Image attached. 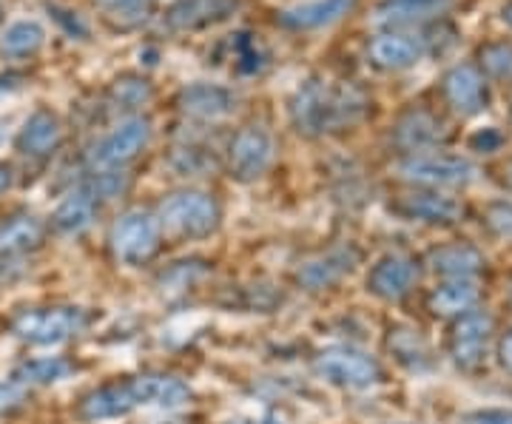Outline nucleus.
<instances>
[{"mask_svg":"<svg viewBox=\"0 0 512 424\" xmlns=\"http://www.w3.org/2000/svg\"><path fill=\"white\" fill-rule=\"evenodd\" d=\"M63 143V126L52 111H35L18 134V151L26 157H49Z\"/></svg>","mask_w":512,"mask_h":424,"instance_id":"6ab92c4d","label":"nucleus"},{"mask_svg":"<svg viewBox=\"0 0 512 424\" xmlns=\"http://www.w3.org/2000/svg\"><path fill=\"white\" fill-rule=\"evenodd\" d=\"M430 268L447 279H473L484 268V257L473 245H441L430 251Z\"/></svg>","mask_w":512,"mask_h":424,"instance_id":"5701e85b","label":"nucleus"},{"mask_svg":"<svg viewBox=\"0 0 512 424\" xmlns=\"http://www.w3.org/2000/svg\"><path fill=\"white\" fill-rule=\"evenodd\" d=\"M498 353H501V362H504V368L512 370V333L501 339V348H498Z\"/></svg>","mask_w":512,"mask_h":424,"instance_id":"4c0bfd02","label":"nucleus"},{"mask_svg":"<svg viewBox=\"0 0 512 424\" xmlns=\"http://www.w3.org/2000/svg\"><path fill=\"white\" fill-rule=\"evenodd\" d=\"M9 185H12V171H9V166H0V194H3Z\"/></svg>","mask_w":512,"mask_h":424,"instance_id":"58836bf2","label":"nucleus"},{"mask_svg":"<svg viewBox=\"0 0 512 424\" xmlns=\"http://www.w3.org/2000/svg\"><path fill=\"white\" fill-rule=\"evenodd\" d=\"M501 18H504V23H507V26L512 29V0H507V3H504V9H501Z\"/></svg>","mask_w":512,"mask_h":424,"instance_id":"ea45409f","label":"nucleus"},{"mask_svg":"<svg viewBox=\"0 0 512 424\" xmlns=\"http://www.w3.org/2000/svg\"><path fill=\"white\" fill-rule=\"evenodd\" d=\"M450 6L453 0H384L376 9V18L382 23H421L439 18Z\"/></svg>","mask_w":512,"mask_h":424,"instance_id":"bb28decb","label":"nucleus"},{"mask_svg":"<svg viewBox=\"0 0 512 424\" xmlns=\"http://www.w3.org/2000/svg\"><path fill=\"white\" fill-rule=\"evenodd\" d=\"M140 405H143V399H140L137 379H126V382H111V385L86 393L83 402L77 405V416L86 422H100V419L126 416Z\"/></svg>","mask_w":512,"mask_h":424,"instance_id":"ddd939ff","label":"nucleus"},{"mask_svg":"<svg viewBox=\"0 0 512 424\" xmlns=\"http://www.w3.org/2000/svg\"><path fill=\"white\" fill-rule=\"evenodd\" d=\"M353 6H356V0H311V3H302L296 9L282 12L279 20L288 29H322V26H330L339 18H345Z\"/></svg>","mask_w":512,"mask_h":424,"instance_id":"4be33fe9","label":"nucleus"},{"mask_svg":"<svg viewBox=\"0 0 512 424\" xmlns=\"http://www.w3.org/2000/svg\"><path fill=\"white\" fill-rule=\"evenodd\" d=\"M393 211L410 222H424V225H456L464 217V205L456 197H447L439 191H419L407 194L393 203Z\"/></svg>","mask_w":512,"mask_h":424,"instance_id":"2eb2a0df","label":"nucleus"},{"mask_svg":"<svg viewBox=\"0 0 512 424\" xmlns=\"http://www.w3.org/2000/svg\"><path fill=\"white\" fill-rule=\"evenodd\" d=\"M143 405L157 407H180L191 399V388L177 376H165V373H146V376H134Z\"/></svg>","mask_w":512,"mask_h":424,"instance_id":"b1692460","label":"nucleus"},{"mask_svg":"<svg viewBox=\"0 0 512 424\" xmlns=\"http://www.w3.org/2000/svg\"><path fill=\"white\" fill-rule=\"evenodd\" d=\"M419 282V268L416 262L404 254H390V257L379 259L367 277V291L387 302H399L410 294Z\"/></svg>","mask_w":512,"mask_h":424,"instance_id":"4468645a","label":"nucleus"},{"mask_svg":"<svg viewBox=\"0 0 512 424\" xmlns=\"http://www.w3.org/2000/svg\"><path fill=\"white\" fill-rule=\"evenodd\" d=\"M316 373L339 388L362 390L373 388L382 379L379 362L365 351L356 348H328L316 356Z\"/></svg>","mask_w":512,"mask_h":424,"instance_id":"423d86ee","label":"nucleus"},{"mask_svg":"<svg viewBox=\"0 0 512 424\" xmlns=\"http://www.w3.org/2000/svg\"><path fill=\"white\" fill-rule=\"evenodd\" d=\"M390 351L393 356L407 365L410 370H421L427 368V345L421 342L419 331H407V328H396V331H390Z\"/></svg>","mask_w":512,"mask_h":424,"instance_id":"c756f323","label":"nucleus"},{"mask_svg":"<svg viewBox=\"0 0 512 424\" xmlns=\"http://www.w3.org/2000/svg\"><path fill=\"white\" fill-rule=\"evenodd\" d=\"M237 0H174L165 12V29L171 32H197L234 15Z\"/></svg>","mask_w":512,"mask_h":424,"instance_id":"dca6fc26","label":"nucleus"},{"mask_svg":"<svg viewBox=\"0 0 512 424\" xmlns=\"http://www.w3.org/2000/svg\"><path fill=\"white\" fill-rule=\"evenodd\" d=\"M46 43V29L37 20H18L0 37V55L6 60H26L35 57Z\"/></svg>","mask_w":512,"mask_h":424,"instance_id":"a878e982","label":"nucleus"},{"mask_svg":"<svg viewBox=\"0 0 512 424\" xmlns=\"http://www.w3.org/2000/svg\"><path fill=\"white\" fill-rule=\"evenodd\" d=\"M370 111V100L359 86L339 83L330 86L325 80H308L291 103V120L299 134L322 137L333 131L359 126Z\"/></svg>","mask_w":512,"mask_h":424,"instance_id":"f257e3e1","label":"nucleus"},{"mask_svg":"<svg viewBox=\"0 0 512 424\" xmlns=\"http://www.w3.org/2000/svg\"><path fill=\"white\" fill-rule=\"evenodd\" d=\"M97 211H100V200L83 185V188L72 191L63 203L57 205V211L52 214V225L60 234L74 237V234H83L86 228H92Z\"/></svg>","mask_w":512,"mask_h":424,"instance_id":"412c9836","label":"nucleus"},{"mask_svg":"<svg viewBox=\"0 0 512 424\" xmlns=\"http://www.w3.org/2000/svg\"><path fill=\"white\" fill-rule=\"evenodd\" d=\"M399 174L407 183L424 185V188H458L473 183L478 168L458 154L424 151V154H407L399 163Z\"/></svg>","mask_w":512,"mask_h":424,"instance_id":"20e7f679","label":"nucleus"},{"mask_svg":"<svg viewBox=\"0 0 512 424\" xmlns=\"http://www.w3.org/2000/svg\"><path fill=\"white\" fill-rule=\"evenodd\" d=\"M171 168L177 171V174H202L205 168L211 166V157L202 151V148L194 146H183V148H174V154H171Z\"/></svg>","mask_w":512,"mask_h":424,"instance_id":"473e14b6","label":"nucleus"},{"mask_svg":"<svg viewBox=\"0 0 512 424\" xmlns=\"http://www.w3.org/2000/svg\"><path fill=\"white\" fill-rule=\"evenodd\" d=\"M74 373V365L63 356H46V359H32L15 370L18 385H52Z\"/></svg>","mask_w":512,"mask_h":424,"instance_id":"cd10ccee","label":"nucleus"},{"mask_svg":"<svg viewBox=\"0 0 512 424\" xmlns=\"http://www.w3.org/2000/svg\"><path fill=\"white\" fill-rule=\"evenodd\" d=\"M510 299H512V294H510Z\"/></svg>","mask_w":512,"mask_h":424,"instance_id":"37998d69","label":"nucleus"},{"mask_svg":"<svg viewBox=\"0 0 512 424\" xmlns=\"http://www.w3.org/2000/svg\"><path fill=\"white\" fill-rule=\"evenodd\" d=\"M26 402V390L18 382H0V416L15 413Z\"/></svg>","mask_w":512,"mask_h":424,"instance_id":"f704fd0d","label":"nucleus"},{"mask_svg":"<svg viewBox=\"0 0 512 424\" xmlns=\"http://www.w3.org/2000/svg\"><path fill=\"white\" fill-rule=\"evenodd\" d=\"M228 424H282L274 416H265V419H254V422H228Z\"/></svg>","mask_w":512,"mask_h":424,"instance_id":"a19ab883","label":"nucleus"},{"mask_svg":"<svg viewBox=\"0 0 512 424\" xmlns=\"http://www.w3.org/2000/svg\"><path fill=\"white\" fill-rule=\"evenodd\" d=\"M493 336V316L487 311H467L456 319L450 331V356L461 370H478L487 359Z\"/></svg>","mask_w":512,"mask_h":424,"instance_id":"1a4fd4ad","label":"nucleus"},{"mask_svg":"<svg viewBox=\"0 0 512 424\" xmlns=\"http://www.w3.org/2000/svg\"><path fill=\"white\" fill-rule=\"evenodd\" d=\"M92 316L83 308H32L12 319V333L29 345H60L89 328Z\"/></svg>","mask_w":512,"mask_h":424,"instance_id":"7ed1b4c3","label":"nucleus"},{"mask_svg":"<svg viewBox=\"0 0 512 424\" xmlns=\"http://www.w3.org/2000/svg\"><path fill=\"white\" fill-rule=\"evenodd\" d=\"M111 103L117 109H140L146 106L148 100L154 97V89L146 77H137V74H123L111 83Z\"/></svg>","mask_w":512,"mask_h":424,"instance_id":"c85d7f7f","label":"nucleus"},{"mask_svg":"<svg viewBox=\"0 0 512 424\" xmlns=\"http://www.w3.org/2000/svg\"><path fill=\"white\" fill-rule=\"evenodd\" d=\"M46 240V225L32 214H18L0 222V259H15L37 251Z\"/></svg>","mask_w":512,"mask_h":424,"instance_id":"aec40b11","label":"nucleus"},{"mask_svg":"<svg viewBox=\"0 0 512 424\" xmlns=\"http://www.w3.org/2000/svg\"><path fill=\"white\" fill-rule=\"evenodd\" d=\"M220 205L211 194L205 191H174L160 203V225L165 231L188 237V240H200L208 237L220 228Z\"/></svg>","mask_w":512,"mask_h":424,"instance_id":"f03ea898","label":"nucleus"},{"mask_svg":"<svg viewBox=\"0 0 512 424\" xmlns=\"http://www.w3.org/2000/svg\"><path fill=\"white\" fill-rule=\"evenodd\" d=\"M481 69L495 80H512V46L507 43H487L481 52Z\"/></svg>","mask_w":512,"mask_h":424,"instance_id":"2f4dec72","label":"nucleus"},{"mask_svg":"<svg viewBox=\"0 0 512 424\" xmlns=\"http://www.w3.org/2000/svg\"><path fill=\"white\" fill-rule=\"evenodd\" d=\"M484 225L501 240H512V203H493L484 211Z\"/></svg>","mask_w":512,"mask_h":424,"instance_id":"72a5a7b5","label":"nucleus"},{"mask_svg":"<svg viewBox=\"0 0 512 424\" xmlns=\"http://www.w3.org/2000/svg\"><path fill=\"white\" fill-rule=\"evenodd\" d=\"M160 248V220L146 211H128L111 228V251L126 265H143Z\"/></svg>","mask_w":512,"mask_h":424,"instance_id":"0eeeda50","label":"nucleus"},{"mask_svg":"<svg viewBox=\"0 0 512 424\" xmlns=\"http://www.w3.org/2000/svg\"><path fill=\"white\" fill-rule=\"evenodd\" d=\"M148 143H151V123L146 117H128L92 148L89 160L94 171H120L131 160H137Z\"/></svg>","mask_w":512,"mask_h":424,"instance_id":"39448f33","label":"nucleus"},{"mask_svg":"<svg viewBox=\"0 0 512 424\" xmlns=\"http://www.w3.org/2000/svg\"><path fill=\"white\" fill-rule=\"evenodd\" d=\"M450 131L441 123L436 114L427 109H410L393 126V143L407 154H424V151H436L441 143H447Z\"/></svg>","mask_w":512,"mask_h":424,"instance_id":"9b49d317","label":"nucleus"},{"mask_svg":"<svg viewBox=\"0 0 512 424\" xmlns=\"http://www.w3.org/2000/svg\"><path fill=\"white\" fill-rule=\"evenodd\" d=\"M507 183H510V188H512V163H510V168H507Z\"/></svg>","mask_w":512,"mask_h":424,"instance_id":"79ce46f5","label":"nucleus"},{"mask_svg":"<svg viewBox=\"0 0 512 424\" xmlns=\"http://www.w3.org/2000/svg\"><path fill=\"white\" fill-rule=\"evenodd\" d=\"M461 424H512V410H476L464 416Z\"/></svg>","mask_w":512,"mask_h":424,"instance_id":"e433bc0d","label":"nucleus"},{"mask_svg":"<svg viewBox=\"0 0 512 424\" xmlns=\"http://www.w3.org/2000/svg\"><path fill=\"white\" fill-rule=\"evenodd\" d=\"M177 103L185 117L211 123V120L228 117L237 109V94L225 86H214V83H194V86H185Z\"/></svg>","mask_w":512,"mask_h":424,"instance_id":"f3484780","label":"nucleus"},{"mask_svg":"<svg viewBox=\"0 0 512 424\" xmlns=\"http://www.w3.org/2000/svg\"><path fill=\"white\" fill-rule=\"evenodd\" d=\"M97 6L106 12V18L120 26H137L148 18L154 0H97Z\"/></svg>","mask_w":512,"mask_h":424,"instance_id":"7c9ffc66","label":"nucleus"},{"mask_svg":"<svg viewBox=\"0 0 512 424\" xmlns=\"http://www.w3.org/2000/svg\"><path fill=\"white\" fill-rule=\"evenodd\" d=\"M424 55V40L410 35H379L367 46V57L382 72H404Z\"/></svg>","mask_w":512,"mask_h":424,"instance_id":"a211bd4d","label":"nucleus"},{"mask_svg":"<svg viewBox=\"0 0 512 424\" xmlns=\"http://www.w3.org/2000/svg\"><path fill=\"white\" fill-rule=\"evenodd\" d=\"M276 140L262 126H248L231 140L228 148V171L239 183H251L274 166Z\"/></svg>","mask_w":512,"mask_h":424,"instance_id":"6e6552de","label":"nucleus"},{"mask_svg":"<svg viewBox=\"0 0 512 424\" xmlns=\"http://www.w3.org/2000/svg\"><path fill=\"white\" fill-rule=\"evenodd\" d=\"M441 94H444L447 106L461 117H473L478 111L487 109V103H490L487 80L470 63L453 66L450 72L441 77Z\"/></svg>","mask_w":512,"mask_h":424,"instance_id":"9d476101","label":"nucleus"},{"mask_svg":"<svg viewBox=\"0 0 512 424\" xmlns=\"http://www.w3.org/2000/svg\"><path fill=\"white\" fill-rule=\"evenodd\" d=\"M359 259H362V254H359L356 245H350V242H345V245H333L325 254L308 259V262L299 268L296 279H299V285L308 288V291H325V288H333L342 277H348L350 271L359 265Z\"/></svg>","mask_w":512,"mask_h":424,"instance_id":"f8f14e48","label":"nucleus"},{"mask_svg":"<svg viewBox=\"0 0 512 424\" xmlns=\"http://www.w3.org/2000/svg\"><path fill=\"white\" fill-rule=\"evenodd\" d=\"M478 302V285L473 279H447L444 285H439L427 305L436 316H453L467 314L473 311V305Z\"/></svg>","mask_w":512,"mask_h":424,"instance_id":"393cba45","label":"nucleus"},{"mask_svg":"<svg viewBox=\"0 0 512 424\" xmlns=\"http://www.w3.org/2000/svg\"><path fill=\"white\" fill-rule=\"evenodd\" d=\"M501 146H504V134L498 129H481L470 137V148L481 151V154H493Z\"/></svg>","mask_w":512,"mask_h":424,"instance_id":"c9c22d12","label":"nucleus"}]
</instances>
